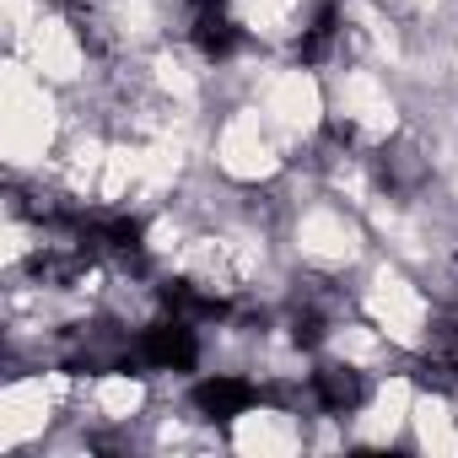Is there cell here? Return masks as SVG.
Wrapping results in <instances>:
<instances>
[{
	"mask_svg": "<svg viewBox=\"0 0 458 458\" xmlns=\"http://www.w3.org/2000/svg\"><path fill=\"white\" fill-rule=\"evenodd\" d=\"M55 124L60 108L49 98V81L28 60H6L0 65V151H6V162L12 167L44 162V151L55 146Z\"/></svg>",
	"mask_w": 458,
	"mask_h": 458,
	"instance_id": "6da1fadb",
	"label": "cell"
},
{
	"mask_svg": "<svg viewBox=\"0 0 458 458\" xmlns=\"http://www.w3.org/2000/svg\"><path fill=\"white\" fill-rule=\"evenodd\" d=\"M367 313H372V324L394 340V345H404V351H415L420 340H426V297L394 270V265H377V276H372V286H367Z\"/></svg>",
	"mask_w": 458,
	"mask_h": 458,
	"instance_id": "7a4b0ae2",
	"label": "cell"
},
{
	"mask_svg": "<svg viewBox=\"0 0 458 458\" xmlns=\"http://www.w3.org/2000/svg\"><path fill=\"white\" fill-rule=\"evenodd\" d=\"M216 167H221L226 178H238V183H259V178H270V173L281 167V157H276V146L265 140V124H259L254 108H243V114H233V119L221 124Z\"/></svg>",
	"mask_w": 458,
	"mask_h": 458,
	"instance_id": "3957f363",
	"label": "cell"
},
{
	"mask_svg": "<svg viewBox=\"0 0 458 458\" xmlns=\"http://www.w3.org/2000/svg\"><path fill=\"white\" fill-rule=\"evenodd\" d=\"M22 55H28V65H33L49 87H71V81H81V71H87L81 44H76V33H71L60 17H38L33 33L22 38Z\"/></svg>",
	"mask_w": 458,
	"mask_h": 458,
	"instance_id": "277c9868",
	"label": "cell"
},
{
	"mask_svg": "<svg viewBox=\"0 0 458 458\" xmlns=\"http://www.w3.org/2000/svg\"><path fill=\"white\" fill-rule=\"evenodd\" d=\"M265 114L286 130V135H313L324 119V87L308 71H281L265 87Z\"/></svg>",
	"mask_w": 458,
	"mask_h": 458,
	"instance_id": "5b68a950",
	"label": "cell"
},
{
	"mask_svg": "<svg viewBox=\"0 0 458 458\" xmlns=\"http://www.w3.org/2000/svg\"><path fill=\"white\" fill-rule=\"evenodd\" d=\"M60 394L49 388V377H22L0 394V447H22L33 437H44L49 426V404Z\"/></svg>",
	"mask_w": 458,
	"mask_h": 458,
	"instance_id": "8992f818",
	"label": "cell"
},
{
	"mask_svg": "<svg viewBox=\"0 0 458 458\" xmlns=\"http://www.w3.org/2000/svg\"><path fill=\"white\" fill-rule=\"evenodd\" d=\"M340 108L351 114V124H356L367 140H383V135H394V124H399V108H394L388 87L377 81V71H345V76H340Z\"/></svg>",
	"mask_w": 458,
	"mask_h": 458,
	"instance_id": "52a82bcc",
	"label": "cell"
},
{
	"mask_svg": "<svg viewBox=\"0 0 458 458\" xmlns=\"http://www.w3.org/2000/svg\"><path fill=\"white\" fill-rule=\"evenodd\" d=\"M356 243H361L356 226L340 210H329V205H313L297 221V254L313 259V265H351L356 259Z\"/></svg>",
	"mask_w": 458,
	"mask_h": 458,
	"instance_id": "ba28073f",
	"label": "cell"
},
{
	"mask_svg": "<svg viewBox=\"0 0 458 458\" xmlns=\"http://www.w3.org/2000/svg\"><path fill=\"white\" fill-rule=\"evenodd\" d=\"M410 410H415V388H410L404 377H388V383L377 388L372 410L361 415L356 437H361V442H394V437H399V426L410 420Z\"/></svg>",
	"mask_w": 458,
	"mask_h": 458,
	"instance_id": "9c48e42d",
	"label": "cell"
},
{
	"mask_svg": "<svg viewBox=\"0 0 458 458\" xmlns=\"http://www.w3.org/2000/svg\"><path fill=\"white\" fill-rule=\"evenodd\" d=\"M233 447L249 453V458L297 453V431H292V420L276 415V410H249V415H238V426H233Z\"/></svg>",
	"mask_w": 458,
	"mask_h": 458,
	"instance_id": "30bf717a",
	"label": "cell"
},
{
	"mask_svg": "<svg viewBox=\"0 0 458 458\" xmlns=\"http://www.w3.org/2000/svg\"><path fill=\"white\" fill-rule=\"evenodd\" d=\"M410 426H415V437H420L426 453H458V431H453V410H447V399H437V394L415 399Z\"/></svg>",
	"mask_w": 458,
	"mask_h": 458,
	"instance_id": "8fae6325",
	"label": "cell"
},
{
	"mask_svg": "<svg viewBox=\"0 0 458 458\" xmlns=\"http://www.w3.org/2000/svg\"><path fill=\"white\" fill-rule=\"evenodd\" d=\"M135 183H140V151L135 146H108L103 173H98V199L103 205H119Z\"/></svg>",
	"mask_w": 458,
	"mask_h": 458,
	"instance_id": "7c38bea8",
	"label": "cell"
},
{
	"mask_svg": "<svg viewBox=\"0 0 458 458\" xmlns=\"http://www.w3.org/2000/svg\"><path fill=\"white\" fill-rule=\"evenodd\" d=\"M92 399H98V415H103V420H130V415H140V404H146V383L130 377V372H108Z\"/></svg>",
	"mask_w": 458,
	"mask_h": 458,
	"instance_id": "4fadbf2b",
	"label": "cell"
},
{
	"mask_svg": "<svg viewBox=\"0 0 458 458\" xmlns=\"http://www.w3.org/2000/svg\"><path fill=\"white\" fill-rule=\"evenodd\" d=\"M178 173H183V140L162 135L157 146L140 151V189H146V194H162Z\"/></svg>",
	"mask_w": 458,
	"mask_h": 458,
	"instance_id": "5bb4252c",
	"label": "cell"
},
{
	"mask_svg": "<svg viewBox=\"0 0 458 458\" xmlns=\"http://www.w3.org/2000/svg\"><path fill=\"white\" fill-rule=\"evenodd\" d=\"M292 12H297V0H243V22L254 33H286Z\"/></svg>",
	"mask_w": 458,
	"mask_h": 458,
	"instance_id": "9a60e30c",
	"label": "cell"
},
{
	"mask_svg": "<svg viewBox=\"0 0 458 458\" xmlns=\"http://www.w3.org/2000/svg\"><path fill=\"white\" fill-rule=\"evenodd\" d=\"M157 87L178 103H194V71L178 60V55H157Z\"/></svg>",
	"mask_w": 458,
	"mask_h": 458,
	"instance_id": "2e32d148",
	"label": "cell"
},
{
	"mask_svg": "<svg viewBox=\"0 0 458 458\" xmlns=\"http://www.w3.org/2000/svg\"><path fill=\"white\" fill-rule=\"evenodd\" d=\"M335 351H340L345 361H361V367H367V361H377V335H372V329H340V335H335Z\"/></svg>",
	"mask_w": 458,
	"mask_h": 458,
	"instance_id": "e0dca14e",
	"label": "cell"
},
{
	"mask_svg": "<svg viewBox=\"0 0 458 458\" xmlns=\"http://www.w3.org/2000/svg\"><path fill=\"white\" fill-rule=\"evenodd\" d=\"M0 12H6V33L22 44V38L33 33V22H38V17H33V12H38V0H0Z\"/></svg>",
	"mask_w": 458,
	"mask_h": 458,
	"instance_id": "ac0fdd59",
	"label": "cell"
},
{
	"mask_svg": "<svg viewBox=\"0 0 458 458\" xmlns=\"http://www.w3.org/2000/svg\"><path fill=\"white\" fill-rule=\"evenodd\" d=\"M119 28H124L130 38L151 33V0H124V6H119Z\"/></svg>",
	"mask_w": 458,
	"mask_h": 458,
	"instance_id": "d6986e66",
	"label": "cell"
},
{
	"mask_svg": "<svg viewBox=\"0 0 458 458\" xmlns=\"http://www.w3.org/2000/svg\"><path fill=\"white\" fill-rule=\"evenodd\" d=\"M178 238H183V233H178V221H157V226H151V249H157V254H173Z\"/></svg>",
	"mask_w": 458,
	"mask_h": 458,
	"instance_id": "ffe728a7",
	"label": "cell"
},
{
	"mask_svg": "<svg viewBox=\"0 0 458 458\" xmlns=\"http://www.w3.org/2000/svg\"><path fill=\"white\" fill-rule=\"evenodd\" d=\"M22 254H28V233L12 221V226H6V259H22Z\"/></svg>",
	"mask_w": 458,
	"mask_h": 458,
	"instance_id": "44dd1931",
	"label": "cell"
},
{
	"mask_svg": "<svg viewBox=\"0 0 458 458\" xmlns=\"http://www.w3.org/2000/svg\"><path fill=\"white\" fill-rule=\"evenodd\" d=\"M415 6H442V0H415Z\"/></svg>",
	"mask_w": 458,
	"mask_h": 458,
	"instance_id": "7402d4cb",
	"label": "cell"
}]
</instances>
